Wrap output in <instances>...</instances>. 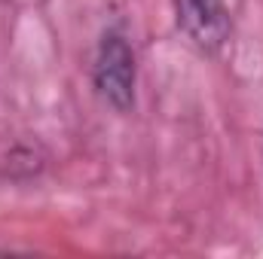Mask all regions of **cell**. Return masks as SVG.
Listing matches in <instances>:
<instances>
[{"label":"cell","mask_w":263,"mask_h":259,"mask_svg":"<svg viewBox=\"0 0 263 259\" xmlns=\"http://www.w3.org/2000/svg\"><path fill=\"white\" fill-rule=\"evenodd\" d=\"M92 82L101 101L110 104L117 113H129L135 107V52L120 31H107L101 37Z\"/></svg>","instance_id":"obj_1"},{"label":"cell","mask_w":263,"mask_h":259,"mask_svg":"<svg viewBox=\"0 0 263 259\" xmlns=\"http://www.w3.org/2000/svg\"><path fill=\"white\" fill-rule=\"evenodd\" d=\"M178 25L205 52H217L230 37V15L223 0H175Z\"/></svg>","instance_id":"obj_2"}]
</instances>
